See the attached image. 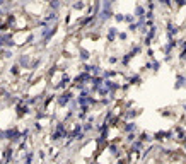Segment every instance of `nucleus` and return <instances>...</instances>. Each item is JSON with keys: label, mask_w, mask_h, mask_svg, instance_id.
Instances as JSON below:
<instances>
[{"label": "nucleus", "mask_w": 186, "mask_h": 164, "mask_svg": "<svg viewBox=\"0 0 186 164\" xmlns=\"http://www.w3.org/2000/svg\"><path fill=\"white\" fill-rule=\"evenodd\" d=\"M65 135H67V132H65V125H63V123H58V127H56V132H55V135H53V140L63 139Z\"/></svg>", "instance_id": "obj_1"}, {"label": "nucleus", "mask_w": 186, "mask_h": 164, "mask_svg": "<svg viewBox=\"0 0 186 164\" xmlns=\"http://www.w3.org/2000/svg\"><path fill=\"white\" fill-rule=\"evenodd\" d=\"M0 135H2L3 139H9V140H17L21 133H19L17 130H5V132H3V133H0Z\"/></svg>", "instance_id": "obj_2"}, {"label": "nucleus", "mask_w": 186, "mask_h": 164, "mask_svg": "<svg viewBox=\"0 0 186 164\" xmlns=\"http://www.w3.org/2000/svg\"><path fill=\"white\" fill-rule=\"evenodd\" d=\"M68 99H72V94H70V92H65L63 96L58 98V104H60V106H65V104L68 103Z\"/></svg>", "instance_id": "obj_3"}, {"label": "nucleus", "mask_w": 186, "mask_h": 164, "mask_svg": "<svg viewBox=\"0 0 186 164\" xmlns=\"http://www.w3.org/2000/svg\"><path fill=\"white\" fill-rule=\"evenodd\" d=\"M31 163H32V152L26 154V164H31Z\"/></svg>", "instance_id": "obj_4"}, {"label": "nucleus", "mask_w": 186, "mask_h": 164, "mask_svg": "<svg viewBox=\"0 0 186 164\" xmlns=\"http://www.w3.org/2000/svg\"><path fill=\"white\" fill-rule=\"evenodd\" d=\"M60 5H62V3H60V2H56V0H55V2H51V7H53V9H60Z\"/></svg>", "instance_id": "obj_5"}, {"label": "nucleus", "mask_w": 186, "mask_h": 164, "mask_svg": "<svg viewBox=\"0 0 186 164\" xmlns=\"http://www.w3.org/2000/svg\"><path fill=\"white\" fill-rule=\"evenodd\" d=\"M80 58H82V60H87V58H89V51H82Z\"/></svg>", "instance_id": "obj_6"}, {"label": "nucleus", "mask_w": 186, "mask_h": 164, "mask_svg": "<svg viewBox=\"0 0 186 164\" xmlns=\"http://www.w3.org/2000/svg\"><path fill=\"white\" fill-rule=\"evenodd\" d=\"M84 130H85V132H91V130H92V125H91V123L84 125Z\"/></svg>", "instance_id": "obj_7"}, {"label": "nucleus", "mask_w": 186, "mask_h": 164, "mask_svg": "<svg viewBox=\"0 0 186 164\" xmlns=\"http://www.w3.org/2000/svg\"><path fill=\"white\" fill-rule=\"evenodd\" d=\"M73 7H75V9H80V7H84V2H77Z\"/></svg>", "instance_id": "obj_8"}, {"label": "nucleus", "mask_w": 186, "mask_h": 164, "mask_svg": "<svg viewBox=\"0 0 186 164\" xmlns=\"http://www.w3.org/2000/svg\"><path fill=\"white\" fill-rule=\"evenodd\" d=\"M115 34H116V29H111V31H109V39L115 38Z\"/></svg>", "instance_id": "obj_9"}, {"label": "nucleus", "mask_w": 186, "mask_h": 164, "mask_svg": "<svg viewBox=\"0 0 186 164\" xmlns=\"http://www.w3.org/2000/svg\"><path fill=\"white\" fill-rule=\"evenodd\" d=\"M0 3H3V0H0Z\"/></svg>", "instance_id": "obj_10"}]
</instances>
